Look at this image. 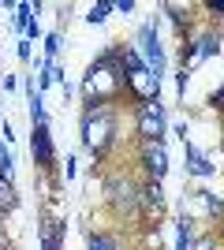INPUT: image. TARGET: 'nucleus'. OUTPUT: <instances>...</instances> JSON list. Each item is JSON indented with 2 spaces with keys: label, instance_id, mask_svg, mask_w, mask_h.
Segmentation results:
<instances>
[{
  "label": "nucleus",
  "instance_id": "19",
  "mask_svg": "<svg viewBox=\"0 0 224 250\" xmlns=\"http://www.w3.org/2000/svg\"><path fill=\"white\" fill-rule=\"evenodd\" d=\"M108 15H112V0H97L94 8L86 11V22H90V26H101Z\"/></svg>",
  "mask_w": 224,
  "mask_h": 250
},
{
  "label": "nucleus",
  "instance_id": "26",
  "mask_svg": "<svg viewBox=\"0 0 224 250\" xmlns=\"http://www.w3.org/2000/svg\"><path fill=\"white\" fill-rule=\"evenodd\" d=\"M75 176H79V157H67V161H64V179L71 183Z\"/></svg>",
  "mask_w": 224,
  "mask_h": 250
},
{
  "label": "nucleus",
  "instance_id": "24",
  "mask_svg": "<svg viewBox=\"0 0 224 250\" xmlns=\"http://www.w3.org/2000/svg\"><path fill=\"white\" fill-rule=\"evenodd\" d=\"M209 108H213V112H221V116H224V83L217 86L213 94H209Z\"/></svg>",
  "mask_w": 224,
  "mask_h": 250
},
{
  "label": "nucleus",
  "instance_id": "20",
  "mask_svg": "<svg viewBox=\"0 0 224 250\" xmlns=\"http://www.w3.org/2000/svg\"><path fill=\"white\" fill-rule=\"evenodd\" d=\"M60 45H64V34L60 30H49L41 38V49H45V60H56V56H60Z\"/></svg>",
  "mask_w": 224,
  "mask_h": 250
},
{
  "label": "nucleus",
  "instance_id": "28",
  "mask_svg": "<svg viewBox=\"0 0 224 250\" xmlns=\"http://www.w3.org/2000/svg\"><path fill=\"white\" fill-rule=\"evenodd\" d=\"M187 79H191L187 71H176V94L180 97H187Z\"/></svg>",
  "mask_w": 224,
  "mask_h": 250
},
{
  "label": "nucleus",
  "instance_id": "18",
  "mask_svg": "<svg viewBox=\"0 0 224 250\" xmlns=\"http://www.w3.org/2000/svg\"><path fill=\"white\" fill-rule=\"evenodd\" d=\"M26 104H30V127H49V112H45V101H41V94L26 97Z\"/></svg>",
  "mask_w": 224,
  "mask_h": 250
},
{
  "label": "nucleus",
  "instance_id": "27",
  "mask_svg": "<svg viewBox=\"0 0 224 250\" xmlns=\"http://www.w3.org/2000/svg\"><path fill=\"white\" fill-rule=\"evenodd\" d=\"M19 86V75H0V94H11Z\"/></svg>",
  "mask_w": 224,
  "mask_h": 250
},
{
  "label": "nucleus",
  "instance_id": "21",
  "mask_svg": "<svg viewBox=\"0 0 224 250\" xmlns=\"http://www.w3.org/2000/svg\"><path fill=\"white\" fill-rule=\"evenodd\" d=\"M0 176H4V179H15V157H11V149H8L4 138H0Z\"/></svg>",
  "mask_w": 224,
  "mask_h": 250
},
{
  "label": "nucleus",
  "instance_id": "9",
  "mask_svg": "<svg viewBox=\"0 0 224 250\" xmlns=\"http://www.w3.org/2000/svg\"><path fill=\"white\" fill-rule=\"evenodd\" d=\"M164 206H168L164 183H157V179H139V217L142 220H161L164 217Z\"/></svg>",
  "mask_w": 224,
  "mask_h": 250
},
{
  "label": "nucleus",
  "instance_id": "7",
  "mask_svg": "<svg viewBox=\"0 0 224 250\" xmlns=\"http://www.w3.org/2000/svg\"><path fill=\"white\" fill-rule=\"evenodd\" d=\"M139 168H142V179L164 183V176H168V168H172L168 142H139Z\"/></svg>",
  "mask_w": 224,
  "mask_h": 250
},
{
  "label": "nucleus",
  "instance_id": "22",
  "mask_svg": "<svg viewBox=\"0 0 224 250\" xmlns=\"http://www.w3.org/2000/svg\"><path fill=\"white\" fill-rule=\"evenodd\" d=\"M15 56H19L22 63H34V42H26V38H19V42H15Z\"/></svg>",
  "mask_w": 224,
  "mask_h": 250
},
{
  "label": "nucleus",
  "instance_id": "3",
  "mask_svg": "<svg viewBox=\"0 0 224 250\" xmlns=\"http://www.w3.org/2000/svg\"><path fill=\"white\" fill-rule=\"evenodd\" d=\"M131 124H135V138L139 142H164L168 138V104H161L157 101H139V104H131Z\"/></svg>",
  "mask_w": 224,
  "mask_h": 250
},
{
  "label": "nucleus",
  "instance_id": "29",
  "mask_svg": "<svg viewBox=\"0 0 224 250\" xmlns=\"http://www.w3.org/2000/svg\"><path fill=\"white\" fill-rule=\"evenodd\" d=\"M205 11H209L213 19H224V0H221V4H217V0H209V4H205Z\"/></svg>",
  "mask_w": 224,
  "mask_h": 250
},
{
  "label": "nucleus",
  "instance_id": "10",
  "mask_svg": "<svg viewBox=\"0 0 224 250\" xmlns=\"http://www.w3.org/2000/svg\"><path fill=\"white\" fill-rule=\"evenodd\" d=\"M183 157H187V176L191 179H213L217 176V165H213V157L205 153V149H198L191 142V138H183Z\"/></svg>",
  "mask_w": 224,
  "mask_h": 250
},
{
  "label": "nucleus",
  "instance_id": "23",
  "mask_svg": "<svg viewBox=\"0 0 224 250\" xmlns=\"http://www.w3.org/2000/svg\"><path fill=\"white\" fill-rule=\"evenodd\" d=\"M191 250H221V239H217V231H209V235H202V239H194Z\"/></svg>",
  "mask_w": 224,
  "mask_h": 250
},
{
  "label": "nucleus",
  "instance_id": "11",
  "mask_svg": "<svg viewBox=\"0 0 224 250\" xmlns=\"http://www.w3.org/2000/svg\"><path fill=\"white\" fill-rule=\"evenodd\" d=\"M38 239H41V250H64L67 224L60 217H41L38 220Z\"/></svg>",
  "mask_w": 224,
  "mask_h": 250
},
{
  "label": "nucleus",
  "instance_id": "2",
  "mask_svg": "<svg viewBox=\"0 0 224 250\" xmlns=\"http://www.w3.org/2000/svg\"><path fill=\"white\" fill-rule=\"evenodd\" d=\"M79 142L94 161H108L120 146V104H94L79 116Z\"/></svg>",
  "mask_w": 224,
  "mask_h": 250
},
{
  "label": "nucleus",
  "instance_id": "6",
  "mask_svg": "<svg viewBox=\"0 0 224 250\" xmlns=\"http://www.w3.org/2000/svg\"><path fill=\"white\" fill-rule=\"evenodd\" d=\"M105 206L112 209V217H120V220L139 217V179H131L127 172L105 176Z\"/></svg>",
  "mask_w": 224,
  "mask_h": 250
},
{
  "label": "nucleus",
  "instance_id": "15",
  "mask_svg": "<svg viewBox=\"0 0 224 250\" xmlns=\"http://www.w3.org/2000/svg\"><path fill=\"white\" fill-rule=\"evenodd\" d=\"M19 190H15V179H4L0 176V217H8V213H15L19 209Z\"/></svg>",
  "mask_w": 224,
  "mask_h": 250
},
{
  "label": "nucleus",
  "instance_id": "16",
  "mask_svg": "<svg viewBox=\"0 0 224 250\" xmlns=\"http://www.w3.org/2000/svg\"><path fill=\"white\" fill-rule=\"evenodd\" d=\"M86 250H123V243L112 231H86Z\"/></svg>",
  "mask_w": 224,
  "mask_h": 250
},
{
  "label": "nucleus",
  "instance_id": "30",
  "mask_svg": "<svg viewBox=\"0 0 224 250\" xmlns=\"http://www.w3.org/2000/svg\"><path fill=\"white\" fill-rule=\"evenodd\" d=\"M0 138H4V142H8V146H11V142H15V131H11V124H8V120H4V124H0Z\"/></svg>",
  "mask_w": 224,
  "mask_h": 250
},
{
  "label": "nucleus",
  "instance_id": "25",
  "mask_svg": "<svg viewBox=\"0 0 224 250\" xmlns=\"http://www.w3.org/2000/svg\"><path fill=\"white\" fill-rule=\"evenodd\" d=\"M135 8H139L135 0H112V11H116V15H131Z\"/></svg>",
  "mask_w": 224,
  "mask_h": 250
},
{
  "label": "nucleus",
  "instance_id": "4",
  "mask_svg": "<svg viewBox=\"0 0 224 250\" xmlns=\"http://www.w3.org/2000/svg\"><path fill=\"white\" fill-rule=\"evenodd\" d=\"M221 52V30H213V26H198V30H187V38H183V52H180V71H198L209 56H217Z\"/></svg>",
  "mask_w": 224,
  "mask_h": 250
},
{
  "label": "nucleus",
  "instance_id": "8",
  "mask_svg": "<svg viewBox=\"0 0 224 250\" xmlns=\"http://www.w3.org/2000/svg\"><path fill=\"white\" fill-rule=\"evenodd\" d=\"M30 157L41 176H53L56 172V142L49 127H30Z\"/></svg>",
  "mask_w": 224,
  "mask_h": 250
},
{
  "label": "nucleus",
  "instance_id": "13",
  "mask_svg": "<svg viewBox=\"0 0 224 250\" xmlns=\"http://www.w3.org/2000/svg\"><path fill=\"white\" fill-rule=\"evenodd\" d=\"M161 11L168 15V22L180 30V38H187V30H191V8L187 4H172V0H164L161 4Z\"/></svg>",
  "mask_w": 224,
  "mask_h": 250
},
{
  "label": "nucleus",
  "instance_id": "14",
  "mask_svg": "<svg viewBox=\"0 0 224 250\" xmlns=\"http://www.w3.org/2000/svg\"><path fill=\"white\" fill-rule=\"evenodd\" d=\"M38 11H41V4H26V0H22V4H15V11H11V26L19 30V38L26 34V26L38 19Z\"/></svg>",
  "mask_w": 224,
  "mask_h": 250
},
{
  "label": "nucleus",
  "instance_id": "1",
  "mask_svg": "<svg viewBox=\"0 0 224 250\" xmlns=\"http://www.w3.org/2000/svg\"><path fill=\"white\" fill-rule=\"evenodd\" d=\"M120 49L123 45H108L90 67H86L82 83H79V97L82 108L94 104H123V71H120Z\"/></svg>",
  "mask_w": 224,
  "mask_h": 250
},
{
  "label": "nucleus",
  "instance_id": "17",
  "mask_svg": "<svg viewBox=\"0 0 224 250\" xmlns=\"http://www.w3.org/2000/svg\"><path fill=\"white\" fill-rule=\"evenodd\" d=\"M194 247V220L183 213L180 220H176V247L172 250H191Z\"/></svg>",
  "mask_w": 224,
  "mask_h": 250
},
{
  "label": "nucleus",
  "instance_id": "5",
  "mask_svg": "<svg viewBox=\"0 0 224 250\" xmlns=\"http://www.w3.org/2000/svg\"><path fill=\"white\" fill-rule=\"evenodd\" d=\"M135 49L142 52V60H146L149 75L164 83V75H168V52H164V42H161V15H153L149 22H142L139 34H135Z\"/></svg>",
  "mask_w": 224,
  "mask_h": 250
},
{
  "label": "nucleus",
  "instance_id": "31",
  "mask_svg": "<svg viewBox=\"0 0 224 250\" xmlns=\"http://www.w3.org/2000/svg\"><path fill=\"white\" fill-rule=\"evenodd\" d=\"M0 124H4V108H0Z\"/></svg>",
  "mask_w": 224,
  "mask_h": 250
},
{
  "label": "nucleus",
  "instance_id": "12",
  "mask_svg": "<svg viewBox=\"0 0 224 250\" xmlns=\"http://www.w3.org/2000/svg\"><path fill=\"white\" fill-rule=\"evenodd\" d=\"M34 67H38V94L41 90H49V86H64V67H60V60H34Z\"/></svg>",
  "mask_w": 224,
  "mask_h": 250
}]
</instances>
